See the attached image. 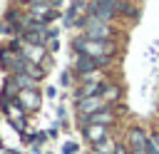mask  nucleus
<instances>
[{
    "instance_id": "obj_1",
    "label": "nucleus",
    "mask_w": 159,
    "mask_h": 154,
    "mask_svg": "<svg viewBox=\"0 0 159 154\" xmlns=\"http://www.w3.org/2000/svg\"><path fill=\"white\" fill-rule=\"evenodd\" d=\"M75 47H77L80 55L94 57V60H99L102 65H107L109 57L114 55V45H112V40H89V37H77V40H75Z\"/></svg>"
},
{
    "instance_id": "obj_2",
    "label": "nucleus",
    "mask_w": 159,
    "mask_h": 154,
    "mask_svg": "<svg viewBox=\"0 0 159 154\" xmlns=\"http://www.w3.org/2000/svg\"><path fill=\"white\" fill-rule=\"evenodd\" d=\"M77 25H82L84 37H89V40H112V30H109V25H107L104 20L94 17V15H87V17H84L82 22H77Z\"/></svg>"
},
{
    "instance_id": "obj_3",
    "label": "nucleus",
    "mask_w": 159,
    "mask_h": 154,
    "mask_svg": "<svg viewBox=\"0 0 159 154\" xmlns=\"http://www.w3.org/2000/svg\"><path fill=\"white\" fill-rule=\"evenodd\" d=\"M102 109H107V99L102 97V94H92V97H82L80 102H77V112L87 119V117H92V114H97V112H102Z\"/></svg>"
},
{
    "instance_id": "obj_4",
    "label": "nucleus",
    "mask_w": 159,
    "mask_h": 154,
    "mask_svg": "<svg viewBox=\"0 0 159 154\" xmlns=\"http://www.w3.org/2000/svg\"><path fill=\"white\" fill-rule=\"evenodd\" d=\"M129 149H132V154H147V149H149V137L144 134V129H139V127H134V129H129Z\"/></svg>"
},
{
    "instance_id": "obj_5",
    "label": "nucleus",
    "mask_w": 159,
    "mask_h": 154,
    "mask_svg": "<svg viewBox=\"0 0 159 154\" xmlns=\"http://www.w3.org/2000/svg\"><path fill=\"white\" fill-rule=\"evenodd\" d=\"M77 72H82V75H89V72H94L97 67H102V62L99 60H94V57H87V55H80V60H77Z\"/></svg>"
},
{
    "instance_id": "obj_6",
    "label": "nucleus",
    "mask_w": 159,
    "mask_h": 154,
    "mask_svg": "<svg viewBox=\"0 0 159 154\" xmlns=\"http://www.w3.org/2000/svg\"><path fill=\"white\" fill-rule=\"evenodd\" d=\"M84 137L97 144V142L107 139V127H104V124H87V127H84Z\"/></svg>"
},
{
    "instance_id": "obj_7",
    "label": "nucleus",
    "mask_w": 159,
    "mask_h": 154,
    "mask_svg": "<svg viewBox=\"0 0 159 154\" xmlns=\"http://www.w3.org/2000/svg\"><path fill=\"white\" fill-rule=\"evenodd\" d=\"M89 15H94V17H99V20H109L112 15H114V10L109 7V5H104V2H99V0H94L92 2V7H89Z\"/></svg>"
},
{
    "instance_id": "obj_8",
    "label": "nucleus",
    "mask_w": 159,
    "mask_h": 154,
    "mask_svg": "<svg viewBox=\"0 0 159 154\" xmlns=\"http://www.w3.org/2000/svg\"><path fill=\"white\" fill-rule=\"evenodd\" d=\"M20 102H22L27 109H32V107H37L40 94H37V92H32V89H22V92H20Z\"/></svg>"
},
{
    "instance_id": "obj_9",
    "label": "nucleus",
    "mask_w": 159,
    "mask_h": 154,
    "mask_svg": "<svg viewBox=\"0 0 159 154\" xmlns=\"http://www.w3.org/2000/svg\"><path fill=\"white\" fill-rule=\"evenodd\" d=\"M112 119H114V114H112L109 109H102V112H97V114L87 117V122H89V124H104V127H107Z\"/></svg>"
},
{
    "instance_id": "obj_10",
    "label": "nucleus",
    "mask_w": 159,
    "mask_h": 154,
    "mask_svg": "<svg viewBox=\"0 0 159 154\" xmlns=\"http://www.w3.org/2000/svg\"><path fill=\"white\" fill-rule=\"evenodd\" d=\"M94 152H97V154H114V152H117V144L107 137V139H102V142L94 144Z\"/></svg>"
},
{
    "instance_id": "obj_11",
    "label": "nucleus",
    "mask_w": 159,
    "mask_h": 154,
    "mask_svg": "<svg viewBox=\"0 0 159 154\" xmlns=\"http://www.w3.org/2000/svg\"><path fill=\"white\" fill-rule=\"evenodd\" d=\"M22 70H25V72H27V75H30L32 79H40V77H42V72H40L37 67H32V62H27V60H25V65H22Z\"/></svg>"
},
{
    "instance_id": "obj_12",
    "label": "nucleus",
    "mask_w": 159,
    "mask_h": 154,
    "mask_svg": "<svg viewBox=\"0 0 159 154\" xmlns=\"http://www.w3.org/2000/svg\"><path fill=\"white\" fill-rule=\"evenodd\" d=\"M77 5H80V2H72V5H70V10H67V25H72L75 12H77Z\"/></svg>"
},
{
    "instance_id": "obj_13",
    "label": "nucleus",
    "mask_w": 159,
    "mask_h": 154,
    "mask_svg": "<svg viewBox=\"0 0 159 154\" xmlns=\"http://www.w3.org/2000/svg\"><path fill=\"white\" fill-rule=\"evenodd\" d=\"M152 144H154V147H157V152H159V132H157V134H152Z\"/></svg>"
},
{
    "instance_id": "obj_14",
    "label": "nucleus",
    "mask_w": 159,
    "mask_h": 154,
    "mask_svg": "<svg viewBox=\"0 0 159 154\" xmlns=\"http://www.w3.org/2000/svg\"><path fill=\"white\" fill-rule=\"evenodd\" d=\"M75 152V144H65V154H72Z\"/></svg>"
},
{
    "instance_id": "obj_15",
    "label": "nucleus",
    "mask_w": 159,
    "mask_h": 154,
    "mask_svg": "<svg viewBox=\"0 0 159 154\" xmlns=\"http://www.w3.org/2000/svg\"><path fill=\"white\" fill-rule=\"evenodd\" d=\"M114 154H129V152H127L124 147H117V152H114Z\"/></svg>"
}]
</instances>
